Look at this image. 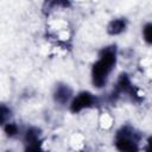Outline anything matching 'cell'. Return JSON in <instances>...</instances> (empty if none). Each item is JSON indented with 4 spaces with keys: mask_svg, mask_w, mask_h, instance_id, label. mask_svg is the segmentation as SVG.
Instances as JSON below:
<instances>
[{
    "mask_svg": "<svg viewBox=\"0 0 152 152\" xmlns=\"http://www.w3.org/2000/svg\"><path fill=\"white\" fill-rule=\"evenodd\" d=\"M118 63V48L115 44H110L107 46H103L99 55L96 61L91 65L90 70V77L91 83L95 88L102 89L107 86L112 72L115 69V65Z\"/></svg>",
    "mask_w": 152,
    "mask_h": 152,
    "instance_id": "cell-1",
    "label": "cell"
},
{
    "mask_svg": "<svg viewBox=\"0 0 152 152\" xmlns=\"http://www.w3.org/2000/svg\"><path fill=\"white\" fill-rule=\"evenodd\" d=\"M140 141L141 134L134 127L129 125L121 126L114 138L115 147L122 152H135L140 150Z\"/></svg>",
    "mask_w": 152,
    "mask_h": 152,
    "instance_id": "cell-2",
    "label": "cell"
},
{
    "mask_svg": "<svg viewBox=\"0 0 152 152\" xmlns=\"http://www.w3.org/2000/svg\"><path fill=\"white\" fill-rule=\"evenodd\" d=\"M120 96H127L129 97L133 102H140L142 100L140 93L138 91V89L134 87V84L132 83L131 77L126 74V72H121L119 75V77L116 78L115 86L113 88V91L110 94V99L112 101L118 100Z\"/></svg>",
    "mask_w": 152,
    "mask_h": 152,
    "instance_id": "cell-3",
    "label": "cell"
},
{
    "mask_svg": "<svg viewBox=\"0 0 152 152\" xmlns=\"http://www.w3.org/2000/svg\"><path fill=\"white\" fill-rule=\"evenodd\" d=\"M96 104H97V97L88 90H82L72 96L71 101L69 102V109L71 113L77 114L86 109L94 108Z\"/></svg>",
    "mask_w": 152,
    "mask_h": 152,
    "instance_id": "cell-4",
    "label": "cell"
},
{
    "mask_svg": "<svg viewBox=\"0 0 152 152\" xmlns=\"http://www.w3.org/2000/svg\"><path fill=\"white\" fill-rule=\"evenodd\" d=\"M23 140H24L25 150H27V151L40 150L42 144H43L40 129L38 127H34V126L26 128V131L24 132V135H23Z\"/></svg>",
    "mask_w": 152,
    "mask_h": 152,
    "instance_id": "cell-5",
    "label": "cell"
},
{
    "mask_svg": "<svg viewBox=\"0 0 152 152\" xmlns=\"http://www.w3.org/2000/svg\"><path fill=\"white\" fill-rule=\"evenodd\" d=\"M72 96H74V91H72L71 87L68 83L58 82L55 86L53 91H52V99L56 103H58L61 106L69 104Z\"/></svg>",
    "mask_w": 152,
    "mask_h": 152,
    "instance_id": "cell-6",
    "label": "cell"
},
{
    "mask_svg": "<svg viewBox=\"0 0 152 152\" xmlns=\"http://www.w3.org/2000/svg\"><path fill=\"white\" fill-rule=\"evenodd\" d=\"M127 26H128V20L126 18L121 17V18L112 19L108 23L106 30H107V33L110 36H119L127 30Z\"/></svg>",
    "mask_w": 152,
    "mask_h": 152,
    "instance_id": "cell-7",
    "label": "cell"
},
{
    "mask_svg": "<svg viewBox=\"0 0 152 152\" xmlns=\"http://www.w3.org/2000/svg\"><path fill=\"white\" fill-rule=\"evenodd\" d=\"M71 1L70 0H45L44 2V11L51 12L56 8H68L70 7Z\"/></svg>",
    "mask_w": 152,
    "mask_h": 152,
    "instance_id": "cell-8",
    "label": "cell"
},
{
    "mask_svg": "<svg viewBox=\"0 0 152 152\" xmlns=\"http://www.w3.org/2000/svg\"><path fill=\"white\" fill-rule=\"evenodd\" d=\"M12 116V109L8 104L0 102V126H4L8 121H11Z\"/></svg>",
    "mask_w": 152,
    "mask_h": 152,
    "instance_id": "cell-9",
    "label": "cell"
},
{
    "mask_svg": "<svg viewBox=\"0 0 152 152\" xmlns=\"http://www.w3.org/2000/svg\"><path fill=\"white\" fill-rule=\"evenodd\" d=\"M2 127H4V131H5V133L8 138H14L19 134V127L17 126V124H14L12 121H8Z\"/></svg>",
    "mask_w": 152,
    "mask_h": 152,
    "instance_id": "cell-10",
    "label": "cell"
},
{
    "mask_svg": "<svg viewBox=\"0 0 152 152\" xmlns=\"http://www.w3.org/2000/svg\"><path fill=\"white\" fill-rule=\"evenodd\" d=\"M141 36H142L144 42H145L147 45H151V43H152V24H151L150 21H147V23L142 26Z\"/></svg>",
    "mask_w": 152,
    "mask_h": 152,
    "instance_id": "cell-11",
    "label": "cell"
}]
</instances>
